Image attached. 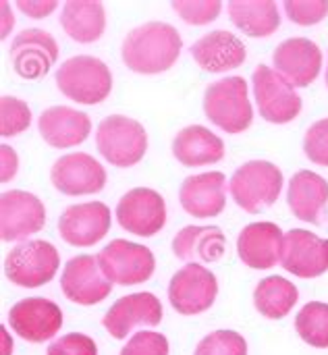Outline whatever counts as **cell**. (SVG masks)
Here are the masks:
<instances>
[{
  "instance_id": "24",
  "label": "cell",
  "mask_w": 328,
  "mask_h": 355,
  "mask_svg": "<svg viewBox=\"0 0 328 355\" xmlns=\"http://www.w3.org/2000/svg\"><path fill=\"white\" fill-rule=\"evenodd\" d=\"M287 204L300 220L320 225V214L328 204L327 179L312 171L295 173L289 181Z\"/></svg>"
},
{
  "instance_id": "4",
  "label": "cell",
  "mask_w": 328,
  "mask_h": 355,
  "mask_svg": "<svg viewBox=\"0 0 328 355\" xmlns=\"http://www.w3.org/2000/svg\"><path fill=\"white\" fill-rule=\"evenodd\" d=\"M283 183L285 179L277 164L268 160H250L233 173L229 191L239 208L258 214L279 200Z\"/></svg>"
},
{
  "instance_id": "32",
  "label": "cell",
  "mask_w": 328,
  "mask_h": 355,
  "mask_svg": "<svg viewBox=\"0 0 328 355\" xmlns=\"http://www.w3.org/2000/svg\"><path fill=\"white\" fill-rule=\"evenodd\" d=\"M193 355H248V341L235 331H214L198 343Z\"/></svg>"
},
{
  "instance_id": "25",
  "label": "cell",
  "mask_w": 328,
  "mask_h": 355,
  "mask_svg": "<svg viewBox=\"0 0 328 355\" xmlns=\"http://www.w3.org/2000/svg\"><path fill=\"white\" fill-rule=\"evenodd\" d=\"M173 156L185 166L216 164L225 156V144L210 129L202 125H189L175 135Z\"/></svg>"
},
{
  "instance_id": "10",
  "label": "cell",
  "mask_w": 328,
  "mask_h": 355,
  "mask_svg": "<svg viewBox=\"0 0 328 355\" xmlns=\"http://www.w3.org/2000/svg\"><path fill=\"white\" fill-rule=\"evenodd\" d=\"M260 116L275 125H285L302 112V98L268 64H258L252 77Z\"/></svg>"
},
{
  "instance_id": "40",
  "label": "cell",
  "mask_w": 328,
  "mask_h": 355,
  "mask_svg": "<svg viewBox=\"0 0 328 355\" xmlns=\"http://www.w3.org/2000/svg\"><path fill=\"white\" fill-rule=\"evenodd\" d=\"M0 6H2V37H6V35H8V29H10L12 23H15V17H12V12L8 10V2H2Z\"/></svg>"
},
{
  "instance_id": "22",
  "label": "cell",
  "mask_w": 328,
  "mask_h": 355,
  "mask_svg": "<svg viewBox=\"0 0 328 355\" xmlns=\"http://www.w3.org/2000/svg\"><path fill=\"white\" fill-rule=\"evenodd\" d=\"M193 60L200 64V69L208 73H225L233 71L239 64L245 62L248 50L245 44L227 29H216L206 35H202L191 48H189Z\"/></svg>"
},
{
  "instance_id": "31",
  "label": "cell",
  "mask_w": 328,
  "mask_h": 355,
  "mask_svg": "<svg viewBox=\"0 0 328 355\" xmlns=\"http://www.w3.org/2000/svg\"><path fill=\"white\" fill-rule=\"evenodd\" d=\"M31 125V110L27 102L12 98V96H2L0 100V135L2 137H15L29 129Z\"/></svg>"
},
{
  "instance_id": "9",
  "label": "cell",
  "mask_w": 328,
  "mask_h": 355,
  "mask_svg": "<svg viewBox=\"0 0 328 355\" xmlns=\"http://www.w3.org/2000/svg\"><path fill=\"white\" fill-rule=\"evenodd\" d=\"M116 223L135 237H154L166 225L164 198L150 187L129 189L116 204Z\"/></svg>"
},
{
  "instance_id": "42",
  "label": "cell",
  "mask_w": 328,
  "mask_h": 355,
  "mask_svg": "<svg viewBox=\"0 0 328 355\" xmlns=\"http://www.w3.org/2000/svg\"><path fill=\"white\" fill-rule=\"evenodd\" d=\"M327 85H328V67H327Z\"/></svg>"
},
{
  "instance_id": "13",
  "label": "cell",
  "mask_w": 328,
  "mask_h": 355,
  "mask_svg": "<svg viewBox=\"0 0 328 355\" xmlns=\"http://www.w3.org/2000/svg\"><path fill=\"white\" fill-rule=\"evenodd\" d=\"M60 289L77 306H96L110 295L112 283L104 277L98 256L83 254L67 262L60 275Z\"/></svg>"
},
{
  "instance_id": "33",
  "label": "cell",
  "mask_w": 328,
  "mask_h": 355,
  "mask_svg": "<svg viewBox=\"0 0 328 355\" xmlns=\"http://www.w3.org/2000/svg\"><path fill=\"white\" fill-rule=\"evenodd\" d=\"M171 6L189 25H206L223 10V2L218 0H175Z\"/></svg>"
},
{
  "instance_id": "29",
  "label": "cell",
  "mask_w": 328,
  "mask_h": 355,
  "mask_svg": "<svg viewBox=\"0 0 328 355\" xmlns=\"http://www.w3.org/2000/svg\"><path fill=\"white\" fill-rule=\"evenodd\" d=\"M297 300V287L285 277H266L258 283L254 291V306L268 320L285 318L293 310Z\"/></svg>"
},
{
  "instance_id": "26",
  "label": "cell",
  "mask_w": 328,
  "mask_h": 355,
  "mask_svg": "<svg viewBox=\"0 0 328 355\" xmlns=\"http://www.w3.org/2000/svg\"><path fill=\"white\" fill-rule=\"evenodd\" d=\"M227 239L218 227L191 225L173 237V252L183 262H218L225 256Z\"/></svg>"
},
{
  "instance_id": "12",
  "label": "cell",
  "mask_w": 328,
  "mask_h": 355,
  "mask_svg": "<svg viewBox=\"0 0 328 355\" xmlns=\"http://www.w3.org/2000/svg\"><path fill=\"white\" fill-rule=\"evenodd\" d=\"M46 225L42 200L29 191L10 189L0 198V237L2 241H23Z\"/></svg>"
},
{
  "instance_id": "14",
  "label": "cell",
  "mask_w": 328,
  "mask_h": 355,
  "mask_svg": "<svg viewBox=\"0 0 328 355\" xmlns=\"http://www.w3.org/2000/svg\"><path fill=\"white\" fill-rule=\"evenodd\" d=\"M112 214L104 202H85L69 206L58 218V233L69 245L89 248L102 241L110 231Z\"/></svg>"
},
{
  "instance_id": "36",
  "label": "cell",
  "mask_w": 328,
  "mask_h": 355,
  "mask_svg": "<svg viewBox=\"0 0 328 355\" xmlns=\"http://www.w3.org/2000/svg\"><path fill=\"white\" fill-rule=\"evenodd\" d=\"M304 152L314 164L328 166V119L314 123L306 131Z\"/></svg>"
},
{
  "instance_id": "27",
  "label": "cell",
  "mask_w": 328,
  "mask_h": 355,
  "mask_svg": "<svg viewBox=\"0 0 328 355\" xmlns=\"http://www.w3.org/2000/svg\"><path fill=\"white\" fill-rule=\"evenodd\" d=\"M60 25L71 40L92 44L100 40L106 29L104 4L96 0H69L60 12Z\"/></svg>"
},
{
  "instance_id": "8",
  "label": "cell",
  "mask_w": 328,
  "mask_h": 355,
  "mask_svg": "<svg viewBox=\"0 0 328 355\" xmlns=\"http://www.w3.org/2000/svg\"><path fill=\"white\" fill-rule=\"evenodd\" d=\"M218 295L216 277L202 264L191 262L177 270L169 283V302L181 316H198L210 310Z\"/></svg>"
},
{
  "instance_id": "21",
  "label": "cell",
  "mask_w": 328,
  "mask_h": 355,
  "mask_svg": "<svg viewBox=\"0 0 328 355\" xmlns=\"http://www.w3.org/2000/svg\"><path fill=\"white\" fill-rule=\"evenodd\" d=\"M179 202L193 218L218 216L227 206V177L216 171L187 177L181 185Z\"/></svg>"
},
{
  "instance_id": "23",
  "label": "cell",
  "mask_w": 328,
  "mask_h": 355,
  "mask_svg": "<svg viewBox=\"0 0 328 355\" xmlns=\"http://www.w3.org/2000/svg\"><path fill=\"white\" fill-rule=\"evenodd\" d=\"M37 131L52 148H73L87 139L92 121L85 112L69 106H50L37 119Z\"/></svg>"
},
{
  "instance_id": "1",
  "label": "cell",
  "mask_w": 328,
  "mask_h": 355,
  "mask_svg": "<svg viewBox=\"0 0 328 355\" xmlns=\"http://www.w3.org/2000/svg\"><path fill=\"white\" fill-rule=\"evenodd\" d=\"M181 48L183 40L173 25L150 21L127 33L121 46V56L133 73L158 75L177 62Z\"/></svg>"
},
{
  "instance_id": "41",
  "label": "cell",
  "mask_w": 328,
  "mask_h": 355,
  "mask_svg": "<svg viewBox=\"0 0 328 355\" xmlns=\"http://www.w3.org/2000/svg\"><path fill=\"white\" fill-rule=\"evenodd\" d=\"M2 355H12V339L8 337L4 327H2Z\"/></svg>"
},
{
  "instance_id": "11",
  "label": "cell",
  "mask_w": 328,
  "mask_h": 355,
  "mask_svg": "<svg viewBox=\"0 0 328 355\" xmlns=\"http://www.w3.org/2000/svg\"><path fill=\"white\" fill-rule=\"evenodd\" d=\"M8 324L23 341L44 343L58 335L62 327V310L52 300L27 297L8 310Z\"/></svg>"
},
{
  "instance_id": "19",
  "label": "cell",
  "mask_w": 328,
  "mask_h": 355,
  "mask_svg": "<svg viewBox=\"0 0 328 355\" xmlns=\"http://www.w3.org/2000/svg\"><path fill=\"white\" fill-rule=\"evenodd\" d=\"M275 71L293 87H308L322 69V52L308 37H289L273 54Z\"/></svg>"
},
{
  "instance_id": "16",
  "label": "cell",
  "mask_w": 328,
  "mask_h": 355,
  "mask_svg": "<svg viewBox=\"0 0 328 355\" xmlns=\"http://www.w3.org/2000/svg\"><path fill=\"white\" fill-rule=\"evenodd\" d=\"M50 181L64 196H89L104 189L106 171L94 156L73 152L52 164Z\"/></svg>"
},
{
  "instance_id": "20",
  "label": "cell",
  "mask_w": 328,
  "mask_h": 355,
  "mask_svg": "<svg viewBox=\"0 0 328 355\" xmlns=\"http://www.w3.org/2000/svg\"><path fill=\"white\" fill-rule=\"evenodd\" d=\"M285 233L277 223H252L237 237L239 260L254 270H270L281 264Z\"/></svg>"
},
{
  "instance_id": "17",
  "label": "cell",
  "mask_w": 328,
  "mask_h": 355,
  "mask_svg": "<svg viewBox=\"0 0 328 355\" xmlns=\"http://www.w3.org/2000/svg\"><path fill=\"white\" fill-rule=\"evenodd\" d=\"M162 314V304L154 293H131L110 306L102 324L112 339H127V335L139 327H158Z\"/></svg>"
},
{
  "instance_id": "28",
  "label": "cell",
  "mask_w": 328,
  "mask_h": 355,
  "mask_svg": "<svg viewBox=\"0 0 328 355\" xmlns=\"http://www.w3.org/2000/svg\"><path fill=\"white\" fill-rule=\"evenodd\" d=\"M227 6L235 27L250 37H268L281 25L279 6L273 0H233Z\"/></svg>"
},
{
  "instance_id": "35",
  "label": "cell",
  "mask_w": 328,
  "mask_h": 355,
  "mask_svg": "<svg viewBox=\"0 0 328 355\" xmlns=\"http://www.w3.org/2000/svg\"><path fill=\"white\" fill-rule=\"evenodd\" d=\"M169 339L162 333L141 331L125 343L121 355H169Z\"/></svg>"
},
{
  "instance_id": "7",
  "label": "cell",
  "mask_w": 328,
  "mask_h": 355,
  "mask_svg": "<svg viewBox=\"0 0 328 355\" xmlns=\"http://www.w3.org/2000/svg\"><path fill=\"white\" fill-rule=\"evenodd\" d=\"M98 262L104 277L112 285H123V287L141 285L150 281L156 270V260L152 250L127 239L110 241L98 254Z\"/></svg>"
},
{
  "instance_id": "18",
  "label": "cell",
  "mask_w": 328,
  "mask_h": 355,
  "mask_svg": "<svg viewBox=\"0 0 328 355\" xmlns=\"http://www.w3.org/2000/svg\"><path fill=\"white\" fill-rule=\"evenodd\" d=\"M281 266L300 279L322 277L328 270V239L306 229H291L283 239Z\"/></svg>"
},
{
  "instance_id": "15",
  "label": "cell",
  "mask_w": 328,
  "mask_h": 355,
  "mask_svg": "<svg viewBox=\"0 0 328 355\" xmlns=\"http://www.w3.org/2000/svg\"><path fill=\"white\" fill-rule=\"evenodd\" d=\"M12 69L23 79L44 77L58 58V44L52 33L31 27L17 33L10 44Z\"/></svg>"
},
{
  "instance_id": "5",
  "label": "cell",
  "mask_w": 328,
  "mask_h": 355,
  "mask_svg": "<svg viewBox=\"0 0 328 355\" xmlns=\"http://www.w3.org/2000/svg\"><path fill=\"white\" fill-rule=\"evenodd\" d=\"M96 146L106 162L119 168H127L135 166L146 156L148 133L135 119L110 114L98 125Z\"/></svg>"
},
{
  "instance_id": "2",
  "label": "cell",
  "mask_w": 328,
  "mask_h": 355,
  "mask_svg": "<svg viewBox=\"0 0 328 355\" xmlns=\"http://www.w3.org/2000/svg\"><path fill=\"white\" fill-rule=\"evenodd\" d=\"M204 112L210 123L227 133H241L254 121V108L243 77H225L204 92Z\"/></svg>"
},
{
  "instance_id": "37",
  "label": "cell",
  "mask_w": 328,
  "mask_h": 355,
  "mask_svg": "<svg viewBox=\"0 0 328 355\" xmlns=\"http://www.w3.org/2000/svg\"><path fill=\"white\" fill-rule=\"evenodd\" d=\"M46 355H98V345L83 333H69L60 339H54L48 345Z\"/></svg>"
},
{
  "instance_id": "39",
  "label": "cell",
  "mask_w": 328,
  "mask_h": 355,
  "mask_svg": "<svg viewBox=\"0 0 328 355\" xmlns=\"http://www.w3.org/2000/svg\"><path fill=\"white\" fill-rule=\"evenodd\" d=\"M0 154H2V168H0L2 175H0V181H2V183H8V181L15 179V175H17L19 158H17V152H15L10 146H6V144H2Z\"/></svg>"
},
{
  "instance_id": "6",
  "label": "cell",
  "mask_w": 328,
  "mask_h": 355,
  "mask_svg": "<svg viewBox=\"0 0 328 355\" xmlns=\"http://www.w3.org/2000/svg\"><path fill=\"white\" fill-rule=\"evenodd\" d=\"M60 266L58 250L42 239L21 241L6 254L4 275L6 279L23 289H37L50 283Z\"/></svg>"
},
{
  "instance_id": "38",
  "label": "cell",
  "mask_w": 328,
  "mask_h": 355,
  "mask_svg": "<svg viewBox=\"0 0 328 355\" xmlns=\"http://www.w3.org/2000/svg\"><path fill=\"white\" fill-rule=\"evenodd\" d=\"M19 10L25 12L27 17H33V19H42V17H48L56 10L58 2L56 0H19L17 2Z\"/></svg>"
},
{
  "instance_id": "30",
  "label": "cell",
  "mask_w": 328,
  "mask_h": 355,
  "mask_svg": "<svg viewBox=\"0 0 328 355\" xmlns=\"http://www.w3.org/2000/svg\"><path fill=\"white\" fill-rule=\"evenodd\" d=\"M295 331L304 343L316 349H328V304H306L295 316Z\"/></svg>"
},
{
  "instance_id": "34",
  "label": "cell",
  "mask_w": 328,
  "mask_h": 355,
  "mask_svg": "<svg viewBox=\"0 0 328 355\" xmlns=\"http://www.w3.org/2000/svg\"><path fill=\"white\" fill-rule=\"evenodd\" d=\"M287 17L297 25H316L328 15V0H287L283 2Z\"/></svg>"
},
{
  "instance_id": "3",
  "label": "cell",
  "mask_w": 328,
  "mask_h": 355,
  "mask_svg": "<svg viewBox=\"0 0 328 355\" xmlns=\"http://www.w3.org/2000/svg\"><path fill=\"white\" fill-rule=\"evenodd\" d=\"M56 87L77 104H100L112 92V73L100 58L79 54L60 64Z\"/></svg>"
}]
</instances>
